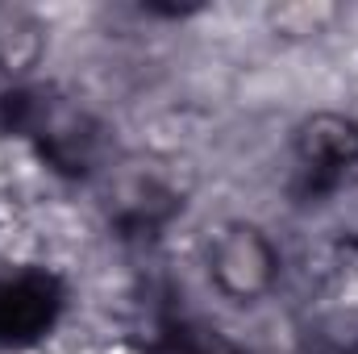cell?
Wrapping results in <instances>:
<instances>
[{"instance_id": "277c9868", "label": "cell", "mask_w": 358, "mask_h": 354, "mask_svg": "<svg viewBox=\"0 0 358 354\" xmlns=\"http://www.w3.org/2000/svg\"><path fill=\"white\" fill-rule=\"evenodd\" d=\"M67 309V283L50 267H0V354L42 346Z\"/></svg>"}, {"instance_id": "3957f363", "label": "cell", "mask_w": 358, "mask_h": 354, "mask_svg": "<svg viewBox=\"0 0 358 354\" xmlns=\"http://www.w3.org/2000/svg\"><path fill=\"white\" fill-rule=\"evenodd\" d=\"M204 267L213 288L234 304H259L279 283V250L255 221H225L204 242Z\"/></svg>"}, {"instance_id": "8992f818", "label": "cell", "mask_w": 358, "mask_h": 354, "mask_svg": "<svg viewBox=\"0 0 358 354\" xmlns=\"http://www.w3.org/2000/svg\"><path fill=\"white\" fill-rule=\"evenodd\" d=\"M142 354H250L238 346L229 334H221L217 325H208L204 317L192 313H163L150 330V338L142 342Z\"/></svg>"}, {"instance_id": "ba28073f", "label": "cell", "mask_w": 358, "mask_h": 354, "mask_svg": "<svg viewBox=\"0 0 358 354\" xmlns=\"http://www.w3.org/2000/svg\"><path fill=\"white\" fill-rule=\"evenodd\" d=\"M321 354H358V313H338L317 325Z\"/></svg>"}, {"instance_id": "6da1fadb", "label": "cell", "mask_w": 358, "mask_h": 354, "mask_svg": "<svg viewBox=\"0 0 358 354\" xmlns=\"http://www.w3.org/2000/svg\"><path fill=\"white\" fill-rule=\"evenodd\" d=\"M0 129L29 142L34 155L63 179L96 176L104 159V129L88 108L59 88L13 84L0 96Z\"/></svg>"}, {"instance_id": "7a4b0ae2", "label": "cell", "mask_w": 358, "mask_h": 354, "mask_svg": "<svg viewBox=\"0 0 358 354\" xmlns=\"http://www.w3.org/2000/svg\"><path fill=\"white\" fill-rule=\"evenodd\" d=\"M358 183V121L350 113H308L292 134V196L325 204Z\"/></svg>"}, {"instance_id": "5b68a950", "label": "cell", "mask_w": 358, "mask_h": 354, "mask_svg": "<svg viewBox=\"0 0 358 354\" xmlns=\"http://www.w3.org/2000/svg\"><path fill=\"white\" fill-rule=\"evenodd\" d=\"M179 192L176 187H167L163 179H129L121 192H117V200H113V225H117V234L121 238H129V242H142V238H155L171 217L179 213Z\"/></svg>"}, {"instance_id": "52a82bcc", "label": "cell", "mask_w": 358, "mask_h": 354, "mask_svg": "<svg viewBox=\"0 0 358 354\" xmlns=\"http://www.w3.org/2000/svg\"><path fill=\"white\" fill-rule=\"evenodd\" d=\"M46 50V34L34 17H8L0 21V71L13 84H25V76L38 67Z\"/></svg>"}]
</instances>
